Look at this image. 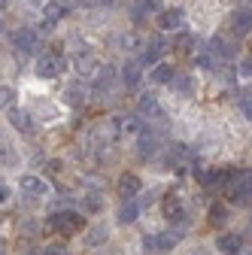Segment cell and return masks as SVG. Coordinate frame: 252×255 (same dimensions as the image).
<instances>
[{"mask_svg": "<svg viewBox=\"0 0 252 255\" xmlns=\"http://www.w3.org/2000/svg\"><path fill=\"white\" fill-rule=\"evenodd\" d=\"M85 228V219L76 213V210H58L49 216V231L61 234V237H73Z\"/></svg>", "mask_w": 252, "mask_h": 255, "instance_id": "6da1fadb", "label": "cell"}, {"mask_svg": "<svg viewBox=\"0 0 252 255\" xmlns=\"http://www.w3.org/2000/svg\"><path fill=\"white\" fill-rule=\"evenodd\" d=\"M12 46L21 55H37L40 52V34H37V30H30V27H21V30L12 34Z\"/></svg>", "mask_w": 252, "mask_h": 255, "instance_id": "7a4b0ae2", "label": "cell"}, {"mask_svg": "<svg viewBox=\"0 0 252 255\" xmlns=\"http://www.w3.org/2000/svg\"><path fill=\"white\" fill-rule=\"evenodd\" d=\"M113 137H140L143 134V122L137 116H125V119H113L110 122Z\"/></svg>", "mask_w": 252, "mask_h": 255, "instance_id": "3957f363", "label": "cell"}, {"mask_svg": "<svg viewBox=\"0 0 252 255\" xmlns=\"http://www.w3.org/2000/svg\"><path fill=\"white\" fill-rule=\"evenodd\" d=\"M64 70H67V61L61 58V55H46L37 64V76H43V79H55V76H61Z\"/></svg>", "mask_w": 252, "mask_h": 255, "instance_id": "277c9868", "label": "cell"}, {"mask_svg": "<svg viewBox=\"0 0 252 255\" xmlns=\"http://www.w3.org/2000/svg\"><path fill=\"white\" fill-rule=\"evenodd\" d=\"M167 49H170V46H167L161 37H152V43H146V49H143V55H140V64H146V67H152V64H161V58H164Z\"/></svg>", "mask_w": 252, "mask_h": 255, "instance_id": "5b68a950", "label": "cell"}, {"mask_svg": "<svg viewBox=\"0 0 252 255\" xmlns=\"http://www.w3.org/2000/svg\"><path fill=\"white\" fill-rule=\"evenodd\" d=\"M116 191H119L122 201L137 198V195H140V176H137V173H122L119 182H116Z\"/></svg>", "mask_w": 252, "mask_h": 255, "instance_id": "8992f818", "label": "cell"}, {"mask_svg": "<svg viewBox=\"0 0 252 255\" xmlns=\"http://www.w3.org/2000/svg\"><path fill=\"white\" fill-rule=\"evenodd\" d=\"M64 12H67V6L61 3V0H52V3H46V9H43V30H52L61 18H64Z\"/></svg>", "mask_w": 252, "mask_h": 255, "instance_id": "52a82bcc", "label": "cell"}, {"mask_svg": "<svg viewBox=\"0 0 252 255\" xmlns=\"http://www.w3.org/2000/svg\"><path fill=\"white\" fill-rule=\"evenodd\" d=\"M182 18H185V12L176 6V9H161L155 21H158V27H161V30H176V27L182 24Z\"/></svg>", "mask_w": 252, "mask_h": 255, "instance_id": "ba28073f", "label": "cell"}, {"mask_svg": "<svg viewBox=\"0 0 252 255\" xmlns=\"http://www.w3.org/2000/svg\"><path fill=\"white\" fill-rule=\"evenodd\" d=\"M216 246H219V252H225V255H237L243 249V237L240 234H219Z\"/></svg>", "mask_w": 252, "mask_h": 255, "instance_id": "9c48e42d", "label": "cell"}, {"mask_svg": "<svg viewBox=\"0 0 252 255\" xmlns=\"http://www.w3.org/2000/svg\"><path fill=\"white\" fill-rule=\"evenodd\" d=\"M231 27H234V34L246 37L249 30H252V9H237V12L231 15Z\"/></svg>", "mask_w": 252, "mask_h": 255, "instance_id": "30bf717a", "label": "cell"}, {"mask_svg": "<svg viewBox=\"0 0 252 255\" xmlns=\"http://www.w3.org/2000/svg\"><path fill=\"white\" fill-rule=\"evenodd\" d=\"M140 67H143L140 61H128V64L122 67V85H125V88H137V85H140Z\"/></svg>", "mask_w": 252, "mask_h": 255, "instance_id": "8fae6325", "label": "cell"}, {"mask_svg": "<svg viewBox=\"0 0 252 255\" xmlns=\"http://www.w3.org/2000/svg\"><path fill=\"white\" fill-rule=\"evenodd\" d=\"M152 12H155V15L161 12V0H140V3L131 9V15H134V21H137V24H140L146 15H152Z\"/></svg>", "mask_w": 252, "mask_h": 255, "instance_id": "7c38bea8", "label": "cell"}, {"mask_svg": "<svg viewBox=\"0 0 252 255\" xmlns=\"http://www.w3.org/2000/svg\"><path fill=\"white\" fill-rule=\"evenodd\" d=\"M210 52H216L219 58H225V61L237 58V46L228 43V40H222V37H213V40H210Z\"/></svg>", "mask_w": 252, "mask_h": 255, "instance_id": "4fadbf2b", "label": "cell"}, {"mask_svg": "<svg viewBox=\"0 0 252 255\" xmlns=\"http://www.w3.org/2000/svg\"><path fill=\"white\" fill-rule=\"evenodd\" d=\"M9 122H12L15 131H21V134H30V128H34L30 116H27L24 110H18V107H9Z\"/></svg>", "mask_w": 252, "mask_h": 255, "instance_id": "5bb4252c", "label": "cell"}, {"mask_svg": "<svg viewBox=\"0 0 252 255\" xmlns=\"http://www.w3.org/2000/svg\"><path fill=\"white\" fill-rule=\"evenodd\" d=\"M18 185L27 191V195H34V198H43L46 191H49V185H46L40 176H30V173H27V176H21V182H18Z\"/></svg>", "mask_w": 252, "mask_h": 255, "instance_id": "9a60e30c", "label": "cell"}, {"mask_svg": "<svg viewBox=\"0 0 252 255\" xmlns=\"http://www.w3.org/2000/svg\"><path fill=\"white\" fill-rule=\"evenodd\" d=\"M161 210H164V219H170V222H179L185 216V210H182V204H179L176 195H167L164 204H161Z\"/></svg>", "mask_w": 252, "mask_h": 255, "instance_id": "2e32d148", "label": "cell"}, {"mask_svg": "<svg viewBox=\"0 0 252 255\" xmlns=\"http://www.w3.org/2000/svg\"><path fill=\"white\" fill-rule=\"evenodd\" d=\"M182 237H185V234H182L179 228H170V231H158V249H161V252H170V249H173V246H176Z\"/></svg>", "mask_w": 252, "mask_h": 255, "instance_id": "e0dca14e", "label": "cell"}, {"mask_svg": "<svg viewBox=\"0 0 252 255\" xmlns=\"http://www.w3.org/2000/svg\"><path fill=\"white\" fill-rule=\"evenodd\" d=\"M228 216H231V213H228V207H225V204H213V207H210V213H207V222H210L213 228H222L225 222H228Z\"/></svg>", "mask_w": 252, "mask_h": 255, "instance_id": "ac0fdd59", "label": "cell"}, {"mask_svg": "<svg viewBox=\"0 0 252 255\" xmlns=\"http://www.w3.org/2000/svg\"><path fill=\"white\" fill-rule=\"evenodd\" d=\"M137 216H140V204H137L134 198L122 204V210H119V222H122V225H131V222H137Z\"/></svg>", "mask_w": 252, "mask_h": 255, "instance_id": "d6986e66", "label": "cell"}, {"mask_svg": "<svg viewBox=\"0 0 252 255\" xmlns=\"http://www.w3.org/2000/svg\"><path fill=\"white\" fill-rule=\"evenodd\" d=\"M155 149H158V140H155V137H149V134H140L137 137V155L140 158H146V161H149V158L155 155Z\"/></svg>", "mask_w": 252, "mask_h": 255, "instance_id": "ffe728a7", "label": "cell"}, {"mask_svg": "<svg viewBox=\"0 0 252 255\" xmlns=\"http://www.w3.org/2000/svg\"><path fill=\"white\" fill-rule=\"evenodd\" d=\"M173 76H176L173 64H158V67L152 70V82L155 85H167V82H173Z\"/></svg>", "mask_w": 252, "mask_h": 255, "instance_id": "44dd1931", "label": "cell"}, {"mask_svg": "<svg viewBox=\"0 0 252 255\" xmlns=\"http://www.w3.org/2000/svg\"><path fill=\"white\" fill-rule=\"evenodd\" d=\"M82 207H85L88 213H94V216H98V213H104L107 201H104V195H101V191H88V195H85V201H82Z\"/></svg>", "mask_w": 252, "mask_h": 255, "instance_id": "7402d4cb", "label": "cell"}, {"mask_svg": "<svg viewBox=\"0 0 252 255\" xmlns=\"http://www.w3.org/2000/svg\"><path fill=\"white\" fill-rule=\"evenodd\" d=\"M140 113L143 116H161V107H158V101H155L152 94H143L140 98Z\"/></svg>", "mask_w": 252, "mask_h": 255, "instance_id": "603a6c76", "label": "cell"}, {"mask_svg": "<svg viewBox=\"0 0 252 255\" xmlns=\"http://www.w3.org/2000/svg\"><path fill=\"white\" fill-rule=\"evenodd\" d=\"M64 101H67L70 107H79V104L85 101V88H82L79 82H76V85H70V88L64 91Z\"/></svg>", "mask_w": 252, "mask_h": 255, "instance_id": "cb8c5ba5", "label": "cell"}, {"mask_svg": "<svg viewBox=\"0 0 252 255\" xmlns=\"http://www.w3.org/2000/svg\"><path fill=\"white\" fill-rule=\"evenodd\" d=\"M107 237H110V231H107V225H98V228H91L88 231V246H101V243H107Z\"/></svg>", "mask_w": 252, "mask_h": 255, "instance_id": "d4e9b609", "label": "cell"}, {"mask_svg": "<svg viewBox=\"0 0 252 255\" xmlns=\"http://www.w3.org/2000/svg\"><path fill=\"white\" fill-rule=\"evenodd\" d=\"M170 85H173V91H179V94H192V79H188L185 73H176Z\"/></svg>", "mask_w": 252, "mask_h": 255, "instance_id": "484cf974", "label": "cell"}, {"mask_svg": "<svg viewBox=\"0 0 252 255\" xmlns=\"http://www.w3.org/2000/svg\"><path fill=\"white\" fill-rule=\"evenodd\" d=\"M192 46H195V37H188V34H179V37L173 40V49H176V52H188Z\"/></svg>", "mask_w": 252, "mask_h": 255, "instance_id": "4316f807", "label": "cell"}, {"mask_svg": "<svg viewBox=\"0 0 252 255\" xmlns=\"http://www.w3.org/2000/svg\"><path fill=\"white\" fill-rule=\"evenodd\" d=\"M195 64H198L201 70H213V67H216V58H213L210 52H204V55H195Z\"/></svg>", "mask_w": 252, "mask_h": 255, "instance_id": "83f0119b", "label": "cell"}, {"mask_svg": "<svg viewBox=\"0 0 252 255\" xmlns=\"http://www.w3.org/2000/svg\"><path fill=\"white\" fill-rule=\"evenodd\" d=\"M143 249H146V252H161V249H158V234H146V237H143Z\"/></svg>", "mask_w": 252, "mask_h": 255, "instance_id": "f1b7e54d", "label": "cell"}, {"mask_svg": "<svg viewBox=\"0 0 252 255\" xmlns=\"http://www.w3.org/2000/svg\"><path fill=\"white\" fill-rule=\"evenodd\" d=\"M237 70H240V76H243V79H249V76H252V58H243Z\"/></svg>", "mask_w": 252, "mask_h": 255, "instance_id": "f546056e", "label": "cell"}, {"mask_svg": "<svg viewBox=\"0 0 252 255\" xmlns=\"http://www.w3.org/2000/svg\"><path fill=\"white\" fill-rule=\"evenodd\" d=\"M12 104H15V88L6 85V88H3V107H12Z\"/></svg>", "mask_w": 252, "mask_h": 255, "instance_id": "4dcf8cb0", "label": "cell"}, {"mask_svg": "<svg viewBox=\"0 0 252 255\" xmlns=\"http://www.w3.org/2000/svg\"><path fill=\"white\" fill-rule=\"evenodd\" d=\"M43 255H67V249L61 246V243H58V246L52 243V246H46V249H43Z\"/></svg>", "mask_w": 252, "mask_h": 255, "instance_id": "1f68e13d", "label": "cell"}, {"mask_svg": "<svg viewBox=\"0 0 252 255\" xmlns=\"http://www.w3.org/2000/svg\"><path fill=\"white\" fill-rule=\"evenodd\" d=\"M240 110H243L246 119H252V98H243V101H240Z\"/></svg>", "mask_w": 252, "mask_h": 255, "instance_id": "d6a6232c", "label": "cell"}, {"mask_svg": "<svg viewBox=\"0 0 252 255\" xmlns=\"http://www.w3.org/2000/svg\"><path fill=\"white\" fill-rule=\"evenodd\" d=\"M192 255H207V249H195V252H192Z\"/></svg>", "mask_w": 252, "mask_h": 255, "instance_id": "836d02e7", "label": "cell"}, {"mask_svg": "<svg viewBox=\"0 0 252 255\" xmlns=\"http://www.w3.org/2000/svg\"><path fill=\"white\" fill-rule=\"evenodd\" d=\"M3 3H6V0H3Z\"/></svg>", "mask_w": 252, "mask_h": 255, "instance_id": "e575fe53", "label": "cell"}, {"mask_svg": "<svg viewBox=\"0 0 252 255\" xmlns=\"http://www.w3.org/2000/svg\"><path fill=\"white\" fill-rule=\"evenodd\" d=\"M249 255H252V252H249Z\"/></svg>", "mask_w": 252, "mask_h": 255, "instance_id": "d590c367", "label": "cell"}]
</instances>
